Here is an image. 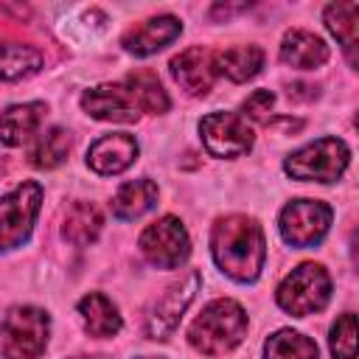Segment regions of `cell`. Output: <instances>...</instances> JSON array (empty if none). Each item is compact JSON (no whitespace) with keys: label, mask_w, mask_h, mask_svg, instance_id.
<instances>
[{"label":"cell","mask_w":359,"mask_h":359,"mask_svg":"<svg viewBox=\"0 0 359 359\" xmlns=\"http://www.w3.org/2000/svg\"><path fill=\"white\" fill-rule=\"evenodd\" d=\"M210 250H213L219 269L227 272L233 280L250 283L264 269L266 241L255 219H247V216L219 219L210 233Z\"/></svg>","instance_id":"cell-1"},{"label":"cell","mask_w":359,"mask_h":359,"mask_svg":"<svg viewBox=\"0 0 359 359\" xmlns=\"http://www.w3.org/2000/svg\"><path fill=\"white\" fill-rule=\"evenodd\" d=\"M247 331V314L236 300H213L188 328V342L205 356H222L233 351Z\"/></svg>","instance_id":"cell-2"},{"label":"cell","mask_w":359,"mask_h":359,"mask_svg":"<svg viewBox=\"0 0 359 359\" xmlns=\"http://www.w3.org/2000/svg\"><path fill=\"white\" fill-rule=\"evenodd\" d=\"M331 297V278L320 264H300L278 286V306L292 317L323 311Z\"/></svg>","instance_id":"cell-3"},{"label":"cell","mask_w":359,"mask_h":359,"mask_svg":"<svg viewBox=\"0 0 359 359\" xmlns=\"http://www.w3.org/2000/svg\"><path fill=\"white\" fill-rule=\"evenodd\" d=\"M348 160H351V151L339 137H320V140L297 149L294 154H289L283 168L292 180L334 182L348 168Z\"/></svg>","instance_id":"cell-4"},{"label":"cell","mask_w":359,"mask_h":359,"mask_svg":"<svg viewBox=\"0 0 359 359\" xmlns=\"http://www.w3.org/2000/svg\"><path fill=\"white\" fill-rule=\"evenodd\" d=\"M50 320L36 306H14L0 325L6 359H36L48 345Z\"/></svg>","instance_id":"cell-5"},{"label":"cell","mask_w":359,"mask_h":359,"mask_svg":"<svg viewBox=\"0 0 359 359\" xmlns=\"http://www.w3.org/2000/svg\"><path fill=\"white\" fill-rule=\"evenodd\" d=\"M39 205H42V188L34 180L0 196V250H14L31 236Z\"/></svg>","instance_id":"cell-6"},{"label":"cell","mask_w":359,"mask_h":359,"mask_svg":"<svg viewBox=\"0 0 359 359\" xmlns=\"http://www.w3.org/2000/svg\"><path fill=\"white\" fill-rule=\"evenodd\" d=\"M140 252L157 269H177L191 255V241L180 219L160 216L140 233Z\"/></svg>","instance_id":"cell-7"},{"label":"cell","mask_w":359,"mask_h":359,"mask_svg":"<svg viewBox=\"0 0 359 359\" xmlns=\"http://www.w3.org/2000/svg\"><path fill=\"white\" fill-rule=\"evenodd\" d=\"M331 208L320 199H294L280 210V236L292 247H314L331 227Z\"/></svg>","instance_id":"cell-8"},{"label":"cell","mask_w":359,"mask_h":359,"mask_svg":"<svg viewBox=\"0 0 359 359\" xmlns=\"http://www.w3.org/2000/svg\"><path fill=\"white\" fill-rule=\"evenodd\" d=\"M196 289H199V272L196 269L185 272L177 283H171L165 289V294L146 314V337L149 339H168L171 331L180 325V317L185 314L188 303L194 300Z\"/></svg>","instance_id":"cell-9"},{"label":"cell","mask_w":359,"mask_h":359,"mask_svg":"<svg viewBox=\"0 0 359 359\" xmlns=\"http://www.w3.org/2000/svg\"><path fill=\"white\" fill-rule=\"evenodd\" d=\"M202 143L213 157H241L252 146V129L236 112H210L199 123Z\"/></svg>","instance_id":"cell-10"},{"label":"cell","mask_w":359,"mask_h":359,"mask_svg":"<svg viewBox=\"0 0 359 359\" xmlns=\"http://www.w3.org/2000/svg\"><path fill=\"white\" fill-rule=\"evenodd\" d=\"M81 107L95 121H115V123H135L140 118V104L126 81L101 84L81 95Z\"/></svg>","instance_id":"cell-11"},{"label":"cell","mask_w":359,"mask_h":359,"mask_svg":"<svg viewBox=\"0 0 359 359\" xmlns=\"http://www.w3.org/2000/svg\"><path fill=\"white\" fill-rule=\"evenodd\" d=\"M135 157H137V140L126 132L104 135L87 149V165L104 177L126 171L135 163Z\"/></svg>","instance_id":"cell-12"},{"label":"cell","mask_w":359,"mask_h":359,"mask_svg":"<svg viewBox=\"0 0 359 359\" xmlns=\"http://www.w3.org/2000/svg\"><path fill=\"white\" fill-rule=\"evenodd\" d=\"M171 76L188 95H205L213 87L216 79V62L213 53L205 48H188L180 56L171 59Z\"/></svg>","instance_id":"cell-13"},{"label":"cell","mask_w":359,"mask_h":359,"mask_svg":"<svg viewBox=\"0 0 359 359\" xmlns=\"http://www.w3.org/2000/svg\"><path fill=\"white\" fill-rule=\"evenodd\" d=\"M182 31V22L171 14H160V17H149L140 25H135L132 31L123 34V48L135 56H149L157 53L160 48H165L168 42H174Z\"/></svg>","instance_id":"cell-14"},{"label":"cell","mask_w":359,"mask_h":359,"mask_svg":"<svg viewBox=\"0 0 359 359\" xmlns=\"http://www.w3.org/2000/svg\"><path fill=\"white\" fill-rule=\"evenodd\" d=\"M280 59L297 70H314L328 62V45L309 31H289L280 42Z\"/></svg>","instance_id":"cell-15"},{"label":"cell","mask_w":359,"mask_h":359,"mask_svg":"<svg viewBox=\"0 0 359 359\" xmlns=\"http://www.w3.org/2000/svg\"><path fill=\"white\" fill-rule=\"evenodd\" d=\"M79 314L84 323V331L90 337H115L121 331V314L115 309V303L101 294V292H90L79 300Z\"/></svg>","instance_id":"cell-16"},{"label":"cell","mask_w":359,"mask_h":359,"mask_svg":"<svg viewBox=\"0 0 359 359\" xmlns=\"http://www.w3.org/2000/svg\"><path fill=\"white\" fill-rule=\"evenodd\" d=\"M42 118H45V104H39V101L8 107L6 112H0V140L6 146L25 143L39 129Z\"/></svg>","instance_id":"cell-17"},{"label":"cell","mask_w":359,"mask_h":359,"mask_svg":"<svg viewBox=\"0 0 359 359\" xmlns=\"http://www.w3.org/2000/svg\"><path fill=\"white\" fill-rule=\"evenodd\" d=\"M157 205V185L151 180H132L123 182L118 188V194L112 196V213L123 222L137 219L143 213H149Z\"/></svg>","instance_id":"cell-18"},{"label":"cell","mask_w":359,"mask_h":359,"mask_svg":"<svg viewBox=\"0 0 359 359\" xmlns=\"http://www.w3.org/2000/svg\"><path fill=\"white\" fill-rule=\"evenodd\" d=\"M216 73L227 76L230 81H247L264 67V50L258 45H233L222 53H213Z\"/></svg>","instance_id":"cell-19"},{"label":"cell","mask_w":359,"mask_h":359,"mask_svg":"<svg viewBox=\"0 0 359 359\" xmlns=\"http://www.w3.org/2000/svg\"><path fill=\"white\" fill-rule=\"evenodd\" d=\"M104 227V219H101V210L93 205V202H76L67 216H65V227H62V236L76 244V247H87L98 238Z\"/></svg>","instance_id":"cell-20"},{"label":"cell","mask_w":359,"mask_h":359,"mask_svg":"<svg viewBox=\"0 0 359 359\" xmlns=\"http://www.w3.org/2000/svg\"><path fill=\"white\" fill-rule=\"evenodd\" d=\"M42 67V53L25 42H0V79L20 81Z\"/></svg>","instance_id":"cell-21"},{"label":"cell","mask_w":359,"mask_h":359,"mask_svg":"<svg viewBox=\"0 0 359 359\" xmlns=\"http://www.w3.org/2000/svg\"><path fill=\"white\" fill-rule=\"evenodd\" d=\"M328 31L342 42L351 65H356V31H359V3H331L325 8Z\"/></svg>","instance_id":"cell-22"},{"label":"cell","mask_w":359,"mask_h":359,"mask_svg":"<svg viewBox=\"0 0 359 359\" xmlns=\"http://www.w3.org/2000/svg\"><path fill=\"white\" fill-rule=\"evenodd\" d=\"M67 151H70V135L62 126H50L36 135V140L28 151V160L36 168H56L67 160Z\"/></svg>","instance_id":"cell-23"},{"label":"cell","mask_w":359,"mask_h":359,"mask_svg":"<svg viewBox=\"0 0 359 359\" xmlns=\"http://www.w3.org/2000/svg\"><path fill=\"white\" fill-rule=\"evenodd\" d=\"M264 359H317V342L297 331H275L264 345Z\"/></svg>","instance_id":"cell-24"},{"label":"cell","mask_w":359,"mask_h":359,"mask_svg":"<svg viewBox=\"0 0 359 359\" xmlns=\"http://www.w3.org/2000/svg\"><path fill=\"white\" fill-rule=\"evenodd\" d=\"M123 81L132 87V93H135V98H137V104H140L143 112L160 115V112L168 109V95L160 87V81H157L154 73H132Z\"/></svg>","instance_id":"cell-25"},{"label":"cell","mask_w":359,"mask_h":359,"mask_svg":"<svg viewBox=\"0 0 359 359\" xmlns=\"http://www.w3.org/2000/svg\"><path fill=\"white\" fill-rule=\"evenodd\" d=\"M331 353L337 359H356V317L342 314L331 328Z\"/></svg>","instance_id":"cell-26"},{"label":"cell","mask_w":359,"mask_h":359,"mask_svg":"<svg viewBox=\"0 0 359 359\" xmlns=\"http://www.w3.org/2000/svg\"><path fill=\"white\" fill-rule=\"evenodd\" d=\"M272 104H275V95L269 93V90H255L247 101H244V121L250 118V121H258V123H266L269 121V115H272Z\"/></svg>","instance_id":"cell-27"},{"label":"cell","mask_w":359,"mask_h":359,"mask_svg":"<svg viewBox=\"0 0 359 359\" xmlns=\"http://www.w3.org/2000/svg\"><path fill=\"white\" fill-rule=\"evenodd\" d=\"M73 359H104V356H73Z\"/></svg>","instance_id":"cell-28"},{"label":"cell","mask_w":359,"mask_h":359,"mask_svg":"<svg viewBox=\"0 0 359 359\" xmlns=\"http://www.w3.org/2000/svg\"><path fill=\"white\" fill-rule=\"evenodd\" d=\"M140 359H160V356H140Z\"/></svg>","instance_id":"cell-29"}]
</instances>
